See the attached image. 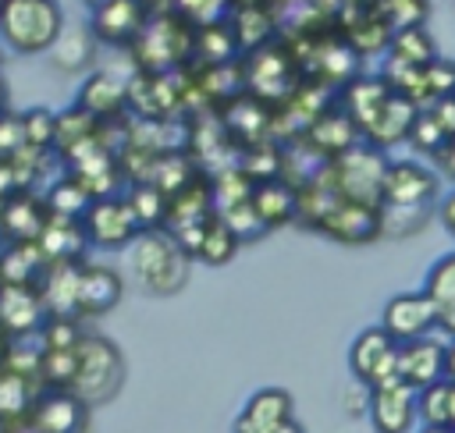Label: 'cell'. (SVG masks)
<instances>
[{
    "mask_svg": "<svg viewBox=\"0 0 455 433\" xmlns=\"http://www.w3.org/2000/svg\"><path fill=\"white\" fill-rule=\"evenodd\" d=\"M64 35V14L57 0H4L0 39L18 53L53 50Z\"/></svg>",
    "mask_w": 455,
    "mask_h": 433,
    "instance_id": "6da1fadb",
    "label": "cell"
},
{
    "mask_svg": "<svg viewBox=\"0 0 455 433\" xmlns=\"http://www.w3.org/2000/svg\"><path fill=\"white\" fill-rule=\"evenodd\" d=\"M128 259L142 287H149L153 295H171L185 284L192 256L174 241L171 231H142L128 245Z\"/></svg>",
    "mask_w": 455,
    "mask_h": 433,
    "instance_id": "7a4b0ae2",
    "label": "cell"
},
{
    "mask_svg": "<svg viewBox=\"0 0 455 433\" xmlns=\"http://www.w3.org/2000/svg\"><path fill=\"white\" fill-rule=\"evenodd\" d=\"M387 163H391V160H387L380 149H373L370 142H359V146L348 149L345 156L331 160V163L323 167V174H327V181L334 185V192H338L341 199L380 206Z\"/></svg>",
    "mask_w": 455,
    "mask_h": 433,
    "instance_id": "3957f363",
    "label": "cell"
},
{
    "mask_svg": "<svg viewBox=\"0 0 455 433\" xmlns=\"http://www.w3.org/2000/svg\"><path fill=\"white\" fill-rule=\"evenodd\" d=\"M132 50L146 71L160 75L178 67L185 57H196V28H188L178 14H153Z\"/></svg>",
    "mask_w": 455,
    "mask_h": 433,
    "instance_id": "277c9868",
    "label": "cell"
},
{
    "mask_svg": "<svg viewBox=\"0 0 455 433\" xmlns=\"http://www.w3.org/2000/svg\"><path fill=\"white\" fill-rule=\"evenodd\" d=\"M348 369H352V380L370 390L398 380V341L380 323L359 330L348 344Z\"/></svg>",
    "mask_w": 455,
    "mask_h": 433,
    "instance_id": "5b68a950",
    "label": "cell"
},
{
    "mask_svg": "<svg viewBox=\"0 0 455 433\" xmlns=\"http://www.w3.org/2000/svg\"><path fill=\"white\" fill-rule=\"evenodd\" d=\"M117 383H121V351L107 337L85 334V341L78 344V376L71 390L89 405L110 398Z\"/></svg>",
    "mask_w": 455,
    "mask_h": 433,
    "instance_id": "8992f818",
    "label": "cell"
},
{
    "mask_svg": "<svg viewBox=\"0 0 455 433\" xmlns=\"http://www.w3.org/2000/svg\"><path fill=\"white\" fill-rule=\"evenodd\" d=\"M245 85L263 103H270V99H291L295 89H299V64L288 53V46L267 43V46L252 50L249 67H245Z\"/></svg>",
    "mask_w": 455,
    "mask_h": 433,
    "instance_id": "52a82bcc",
    "label": "cell"
},
{
    "mask_svg": "<svg viewBox=\"0 0 455 433\" xmlns=\"http://www.w3.org/2000/svg\"><path fill=\"white\" fill-rule=\"evenodd\" d=\"M441 177L419 160H391L384 174V195L380 206L387 209H430L437 199Z\"/></svg>",
    "mask_w": 455,
    "mask_h": 433,
    "instance_id": "ba28073f",
    "label": "cell"
},
{
    "mask_svg": "<svg viewBox=\"0 0 455 433\" xmlns=\"http://www.w3.org/2000/svg\"><path fill=\"white\" fill-rule=\"evenodd\" d=\"M380 327L398 341H419V337H430L437 327H441V312L437 305L430 302L427 291H398L384 302V312H380Z\"/></svg>",
    "mask_w": 455,
    "mask_h": 433,
    "instance_id": "9c48e42d",
    "label": "cell"
},
{
    "mask_svg": "<svg viewBox=\"0 0 455 433\" xmlns=\"http://www.w3.org/2000/svg\"><path fill=\"white\" fill-rule=\"evenodd\" d=\"M82 227H85L89 245H96V248H124V245H132V241L142 234V224H139V216L132 213V206H128L124 195L96 199V202L89 206Z\"/></svg>",
    "mask_w": 455,
    "mask_h": 433,
    "instance_id": "30bf717a",
    "label": "cell"
},
{
    "mask_svg": "<svg viewBox=\"0 0 455 433\" xmlns=\"http://www.w3.org/2000/svg\"><path fill=\"white\" fill-rule=\"evenodd\" d=\"M366 415L373 433H412V426H419V390L402 380L380 383L370 390Z\"/></svg>",
    "mask_w": 455,
    "mask_h": 433,
    "instance_id": "8fae6325",
    "label": "cell"
},
{
    "mask_svg": "<svg viewBox=\"0 0 455 433\" xmlns=\"http://www.w3.org/2000/svg\"><path fill=\"white\" fill-rule=\"evenodd\" d=\"M50 319L46 302L39 295V284H0V327L4 337L25 341L28 334H39Z\"/></svg>",
    "mask_w": 455,
    "mask_h": 433,
    "instance_id": "7c38bea8",
    "label": "cell"
},
{
    "mask_svg": "<svg viewBox=\"0 0 455 433\" xmlns=\"http://www.w3.org/2000/svg\"><path fill=\"white\" fill-rule=\"evenodd\" d=\"M146 21L149 14L142 0H100L89 18V32L107 46H132L142 35Z\"/></svg>",
    "mask_w": 455,
    "mask_h": 433,
    "instance_id": "4fadbf2b",
    "label": "cell"
},
{
    "mask_svg": "<svg viewBox=\"0 0 455 433\" xmlns=\"http://www.w3.org/2000/svg\"><path fill=\"white\" fill-rule=\"evenodd\" d=\"M316 231H323L327 238L345 241V245H363V241H373V238L384 234V209L373 206V202L341 199V202L323 216V224H320Z\"/></svg>",
    "mask_w": 455,
    "mask_h": 433,
    "instance_id": "5bb4252c",
    "label": "cell"
},
{
    "mask_svg": "<svg viewBox=\"0 0 455 433\" xmlns=\"http://www.w3.org/2000/svg\"><path fill=\"white\" fill-rule=\"evenodd\" d=\"M295 419V401L284 387H259L245 398L231 433H274L277 426Z\"/></svg>",
    "mask_w": 455,
    "mask_h": 433,
    "instance_id": "9a60e30c",
    "label": "cell"
},
{
    "mask_svg": "<svg viewBox=\"0 0 455 433\" xmlns=\"http://www.w3.org/2000/svg\"><path fill=\"white\" fill-rule=\"evenodd\" d=\"M89 419V405L75 390H43L28 415L32 433H78Z\"/></svg>",
    "mask_w": 455,
    "mask_h": 433,
    "instance_id": "2e32d148",
    "label": "cell"
},
{
    "mask_svg": "<svg viewBox=\"0 0 455 433\" xmlns=\"http://www.w3.org/2000/svg\"><path fill=\"white\" fill-rule=\"evenodd\" d=\"M299 142H306L320 160H338V156H345L348 149H355L359 142H363V131H359V124L341 110V106H331L327 114H320L313 124H309V131L299 138Z\"/></svg>",
    "mask_w": 455,
    "mask_h": 433,
    "instance_id": "e0dca14e",
    "label": "cell"
},
{
    "mask_svg": "<svg viewBox=\"0 0 455 433\" xmlns=\"http://www.w3.org/2000/svg\"><path fill=\"white\" fill-rule=\"evenodd\" d=\"M444 348H448V341H441L434 334L398 344V380L409 383L412 390H423V387L444 380Z\"/></svg>",
    "mask_w": 455,
    "mask_h": 433,
    "instance_id": "ac0fdd59",
    "label": "cell"
},
{
    "mask_svg": "<svg viewBox=\"0 0 455 433\" xmlns=\"http://www.w3.org/2000/svg\"><path fill=\"white\" fill-rule=\"evenodd\" d=\"M50 224V209L43 195L18 192L0 206V227H4V245H21V241H39L43 227Z\"/></svg>",
    "mask_w": 455,
    "mask_h": 433,
    "instance_id": "d6986e66",
    "label": "cell"
},
{
    "mask_svg": "<svg viewBox=\"0 0 455 433\" xmlns=\"http://www.w3.org/2000/svg\"><path fill=\"white\" fill-rule=\"evenodd\" d=\"M121 295H124V280L117 270L100 266V263H85L82 280H78V319L110 312L121 302Z\"/></svg>",
    "mask_w": 455,
    "mask_h": 433,
    "instance_id": "ffe728a7",
    "label": "cell"
},
{
    "mask_svg": "<svg viewBox=\"0 0 455 433\" xmlns=\"http://www.w3.org/2000/svg\"><path fill=\"white\" fill-rule=\"evenodd\" d=\"M387 99H391V85L384 82V75H359L341 89L338 106L359 124V131H366Z\"/></svg>",
    "mask_w": 455,
    "mask_h": 433,
    "instance_id": "44dd1931",
    "label": "cell"
},
{
    "mask_svg": "<svg viewBox=\"0 0 455 433\" xmlns=\"http://www.w3.org/2000/svg\"><path fill=\"white\" fill-rule=\"evenodd\" d=\"M419 106L398 92H391V99L384 103V110L373 117V124L363 131V142H370L373 149H391L398 142H409V131H412V121H416Z\"/></svg>",
    "mask_w": 455,
    "mask_h": 433,
    "instance_id": "7402d4cb",
    "label": "cell"
},
{
    "mask_svg": "<svg viewBox=\"0 0 455 433\" xmlns=\"http://www.w3.org/2000/svg\"><path fill=\"white\" fill-rule=\"evenodd\" d=\"M82 266L85 263H50L43 280H39V295L46 302L50 316H78V280H82Z\"/></svg>",
    "mask_w": 455,
    "mask_h": 433,
    "instance_id": "603a6c76",
    "label": "cell"
},
{
    "mask_svg": "<svg viewBox=\"0 0 455 433\" xmlns=\"http://www.w3.org/2000/svg\"><path fill=\"white\" fill-rule=\"evenodd\" d=\"M36 383H43L39 376L18 373V369H0V426H21L28 422L36 401L43 398L36 390Z\"/></svg>",
    "mask_w": 455,
    "mask_h": 433,
    "instance_id": "cb8c5ba5",
    "label": "cell"
},
{
    "mask_svg": "<svg viewBox=\"0 0 455 433\" xmlns=\"http://www.w3.org/2000/svg\"><path fill=\"white\" fill-rule=\"evenodd\" d=\"M75 106H82L85 114H92V117L103 124L107 117L121 114V110L128 106V85H121V82H117L114 75H107V71H92V75L82 82Z\"/></svg>",
    "mask_w": 455,
    "mask_h": 433,
    "instance_id": "d4e9b609",
    "label": "cell"
},
{
    "mask_svg": "<svg viewBox=\"0 0 455 433\" xmlns=\"http://www.w3.org/2000/svg\"><path fill=\"white\" fill-rule=\"evenodd\" d=\"M36 245L46 256V263H82V256L89 248V238H85L82 220L50 216V224L43 227V234H39Z\"/></svg>",
    "mask_w": 455,
    "mask_h": 433,
    "instance_id": "484cf974",
    "label": "cell"
},
{
    "mask_svg": "<svg viewBox=\"0 0 455 433\" xmlns=\"http://www.w3.org/2000/svg\"><path fill=\"white\" fill-rule=\"evenodd\" d=\"M252 209L263 220V227H281L299 216V188L284 177L259 181L252 192Z\"/></svg>",
    "mask_w": 455,
    "mask_h": 433,
    "instance_id": "4316f807",
    "label": "cell"
},
{
    "mask_svg": "<svg viewBox=\"0 0 455 433\" xmlns=\"http://www.w3.org/2000/svg\"><path fill=\"white\" fill-rule=\"evenodd\" d=\"M46 256L36 241L4 245L0 248V284H39L46 273Z\"/></svg>",
    "mask_w": 455,
    "mask_h": 433,
    "instance_id": "83f0119b",
    "label": "cell"
},
{
    "mask_svg": "<svg viewBox=\"0 0 455 433\" xmlns=\"http://www.w3.org/2000/svg\"><path fill=\"white\" fill-rule=\"evenodd\" d=\"M345 43L359 53V57H373V53H387L391 50V39H395V32H391V25L377 14V7L370 4L359 18H355V25H348L345 32Z\"/></svg>",
    "mask_w": 455,
    "mask_h": 433,
    "instance_id": "f1b7e54d",
    "label": "cell"
},
{
    "mask_svg": "<svg viewBox=\"0 0 455 433\" xmlns=\"http://www.w3.org/2000/svg\"><path fill=\"white\" fill-rule=\"evenodd\" d=\"M238 50L242 46L231 21H206L196 28V60L203 67H224Z\"/></svg>",
    "mask_w": 455,
    "mask_h": 433,
    "instance_id": "f546056e",
    "label": "cell"
},
{
    "mask_svg": "<svg viewBox=\"0 0 455 433\" xmlns=\"http://www.w3.org/2000/svg\"><path fill=\"white\" fill-rule=\"evenodd\" d=\"M43 202H46L50 216H60V220H85V213H89V206H92L96 199L89 195V188H85L75 174H64L60 181H53V185L46 188Z\"/></svg>",
    "mask_w": 455,
    "mask_h": 433,
    "instance_id": "4dcf8cb0",
    "label": "cell"
},
{
    "mask_svg": "<svg viewBox=\"0 0 455 433\" xmlns=\"http://www.w3.org/2000/svg\"><path fill=\"white\" fill-rule=\"evenodd\" d=\"M132 213L139 216L142 231H164L167 227V209H171V199L153 185V181H132L128 192H124Z\"/></svg>",
    "mask_w": 455,
    "mask_h": 433,
    "instance_id": "1f68e13d",
    "label": "cell"
},
{
    "mask_svg": "<svg viewBox=\"0 0 455 433\" xmlns=\"http://www.w3.org/2000/svg\"><path fill=\"white\" fill-rule=\"evenodd\" d=\"M387 57L398 64H409V67H430L437 60V50H434V39L427 35V28H405V32H395Z\"/></svg>",
    "mask_w": 455,
    "mask_h": 433,
    "instance_id": "d6a6232c",
    "label": "cell"
},
{
    "mask_svg": "<svg viewBox=\"0 0 455 433\" xmlns=\"http://www.w3.org/2000/svg\"><path fill=\"white\" fill-rule=\"evenodd\" d=\"M455 412V383L437 380L419 390V426H451Z\"/></svg>",
    "mask_w": 455,
    "mask_h": 433,
    "instance_id": "836d02e7",
    "label": "cell"
},
{
    "mask_svg": "<svg viewBox=\"0 0 455 433\" xmlns=\"http://www.w3.org/2000/svg\"><path fill=\"white\" fill-rule=\"evenodd\" d=\"M235 252H238V234H235L220 216H213V220L206 224V231H203V241H199L196 259L206 263V266H224Z\"/></svg>",
    "mask_w": 455,
    "mask_h": 433,
    "instance_id": "e575fe53",
    "label": "cell"
},
{
    "mask_svg": "<svg viewBox=\"0 0 455 433\" xmlns=\"http://www.w3.org/2000/svg\"><path fill=\"white\" fill-rule=\"evenodd\" d=\"M423 291L430 295V302L437 305V312H448L455 305V252H444L423 280Z\"/></svg>",
    "mask_w": 455,
    "mask_h": 433,
    "instance_id": "d590c367",
    "label": "cell"
},
{
    "mask_svg": "<svg viewBox=\"0 0 455 433\" xmlns=\"http://www.w3.org/2000/svg\"><path fill=\"white\" fill-rule=\"evenodd\" d=\"M377 14L391 25V32H405V28H423L430 4L427 0H373Z\"/></svg>",
    "mask_w": 455,
    "mask_h": 433,
    "instance_id": "8d00e7d4",
    "label": "cell"
},
{
    "mask_svg": "<svg viewBox=\"0 0 455 433\" xmlns=\"http://www.w3.org/2000/svg\"><path fill=\"white\" fill-rule=\"evenodd\" d=\"M82 341H85V334L78 327V316H50L39 330V344L46 351H75Z\"/></svg>",
    "mask_w": 455,
    "mask_h": 433,
    "instance_id": "74e56055",
    "label": "cell"
},
{
    "mask_svg": "<svg viewBox=\"0 0 455 433\" xmlns=\"http://www.w3.org/2000/svg\"><path fill=\"white\" fill-rule=\"evenodd\" d=\"M25 117V135H28V149L39 153H53L57 149V114L46 106H32L21 114Z\"/></svg>",
    "mask_w": 455,
    "mask_h": 433,
    "instance_id": "f35d334b",
    "label": "cell"
},
{
    "mask_svg": "<svg viewBox=\"0 0 455 433\" xmlns=\"http://www.w3.org/2000/svg\"><path fill=\"white\" fill-rule=\"evenodd\" d=\"M89 39H92V32H85V28L64 32L60 43L53 46L57 67H60V71H78V67H85V60H89Z\"/></svg>",
    "mask_w": 455,
    "mask_h": 433,
    "instance_id": "ab89813d",
    "label": "cell"
},
{
    "mask_svg": "<svg viewBox=\"0 0 455 433\" xmlns=\"http://www.w3.org/2000/svg\"><path fill=\"white\" fill-rule=\"evenodd\" d=\"M444 142H448V135H444V128L437 124V117H434L430 110H419L416 121H412V131H409V146H412L416 153L437 156V153L444 149Z\"/></svg>",
    "mask_w": 455,
    "mask_h": 433,
    "instance_id": "60d3db41",
    "label": "cell"
},
{
    "mask_svg": "<svg viewBox=\"0 0 455 433\" xmlns=\"http://www.w3.org/2000/svg\"><path fill=\"white\" fill-rule=\"evenodd\" d=\"M28 149V135H25V117L21 114H4L0 117V160H14Z\"/></svg>",
    "mask_w": 455,
    "mask_h": 433,
    "instance_id": "b9f144b4",
    "label": "cell"
},
{
    "mask_svg": "<svg viewBox=\"0 0 455 433\" xmlns=\"http://www.w3.org/2000/svg\"><path fill=\"white\" fill-rule=\"evenodd\" d=\"M427 103L434 106L437 99H448V96H455V60H434L427 71Z\"/></svg>",
    "mask_w": 455,
    "mask_h": 433,
    "instance_id": "7bdbcfd3",
    "label": "cell"
},
{
    "mask_svg": "<svg viewBox=\"0 0 455 433\" xmlns=\"http://www.w3.org/2000/svg\"><path fill=\"white\" fill-rule=\"evenodd\" d=\"M235 234H238V241H245V238H252V234H259V231H267L263 227V220L256 216V209H252V202H242V206H231V209H220L217 213Z\"/></svg>",
    "mask_w": 455,
    "mask_h": 433,
    "instance_id": "ee69618b",
    "label": "cell"
},
{
    "mask_svg": "<svg viewBox=\"0 0 455 433\" xmlns=\"http://www.w3.org/2000/svg\"><path fill=\"white\" fill-rule=\"evenodd\" d=\"M434 117H437V124L444 128V135L448 138H455V96H448V99H437L434 106H427Z\"/></svg>",
    "mask_w": 455,
    "mask_h": 433,
    "instance_id": "f6af8a7d",
    "label": "cell"
},
{
    "mask_svg": "<svg viewBox=\"0 0 455 433\" xmlns=\"http://www.w3.org/2000/svg\"><path fill=\"white\" fill-rule=\"evenodd\" d=\"M437 216H441V224H444V231L455 238V188L441 199V206H437Z\"/></svg>",
    "mask_w": 455,
    "mask_h": 433,
    "instance_id": "bcb514c9",
    "label": "cell"
},
{
    "mask_svg": "<svg viewBox=\"0 0 455 433\" xmlns=\"http://www.w3.org/2000/svg\"><path fill=\"white\" fill-rule=\"evenodd\" d=\"M434 160H437V167H441V174L455 181V138H448V142H444V149H441V153H437Z\"/></svg>",
    "mask_w": 455,
    "mask_h": 433,
    "instance_id": "7dc6e473",
    "label": "cell"
},
{
    "mask_svg": "<svg viewBox=\"0 0 455 433\" xmlns=\"http://www.w3.org/2000/svg\"><path fill=\"white\" fill-rule=\"evenodd\" d=\"M444 380L455 383V337H451L448 348H444Z\"/></svg>",
    "mask_w": 455,
    "mask_h": 433,
    "instance_id": "c3c4849f",
    "label": "cell"
},
{
    "mask_svg": "<svg viewBox=\"0 0 455 433\" xmlns=\"http://www.w3.org/2000/svg\"><path fill=\"white\" fill-rule=\"evenodd\" d=\"M441 330H444V334H448V341H451V337H455V305H451V309H448V312H441Z\"/></svg>",
    "mask_w": 455,
    "mask_h": 433,
    "instance_id": "681fc988",
    "label": "cell"
},
{
    "mask_svg": "<svg viewBox=\"0 0 455 433\" xmlns=\"http://www.w3.org/2000/svg\"><path fill=\"white\" fill-rule=\"evenodd\" d=\"M274 433H306V429H302V422H299V419H291V422H284V426H277Z\"/></svg>",
    "mask_w": 455,
    "mask_h": 433,
    "instance_id": "f907efd6",
    "label": "cell"
},
{
    "mask_svg": "<svg viewBox=\"0 0 455 433\" xmlns=\"http://www.w3.org/2000/svg\"><path fill=\"white\" fill-rule=\"evenodd\" d=\"M7 99H11V96H7V82H4V75H0V117L7 114Z\"/></svg>",
    "mask_w": 455,
    "mask_h": 433,
    "instance_id": "816d5d0a",
    "label": "cell"
},
{
    "mask_svg": "<svg viewBox=\"0 0 455 433\" xmlns=\"http://www.w3.org/2000/svg\"><path fill=\"white\" fill-rule=\"evenodd\" d=\"M416 433H455V426H416Z\"/></svg>",
    "mask_w": 455,
    "mask_h": 433,
    "instance_id": "f5cc1de1",
    "label": "cell"
},
{
    "mask_svg": "<svg viewBox=\"0 0 455 433\" xmlns=\"http://www.w3.org/2000/svg\"><path fill=\"white\" fill-rule=\"evenodd\" d=\"M451 426H455V412H451Z\"/></svg>",
    "mask_w": 455,
    "mask_h": 433,
    "instance_id": "db71d44e",
    "label": "cell"
},
{
    "mask_svg": "<svg viewBox=\"0 0 455 433\" xmlns=\"http://www.w3.org/2000/svg\"><path fill=\"white\" fill-rule=\"evenodd\" d=\"M0 11H4V0H0Z\"/></svg>",
    "mask_w": 455,
    "mask_h": 433,
    "instance_id": "11a10c76",
    "label": "cell"
}]
</instances>
